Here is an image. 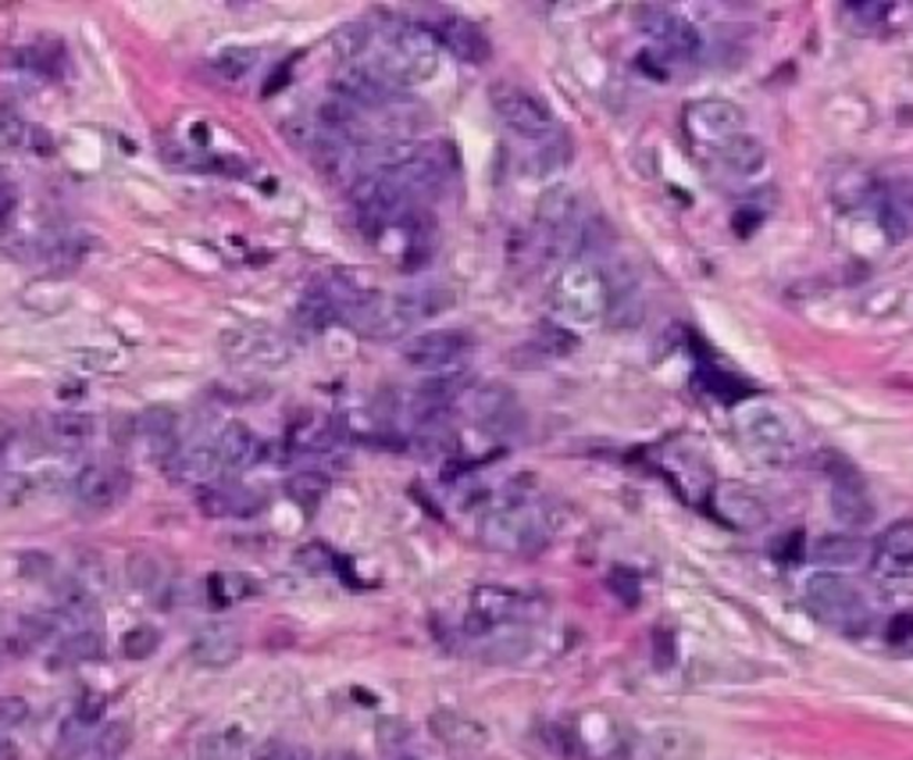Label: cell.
I'll return each mask as SVG.
<instances>
[{"instance_id": "cell-12", "label": "cell", "mask_w": 913, "mask_h": 760, "mask_svg": "<svg viewBox=\"0 0 913 760\" xmlns=\"http://www.w3.org/2000/svg\"><path fill=\"white\" fill-rule=\"evenodd\" d=\"M739 432H742V439H746V447L756 453V458L782 461L792 453V436L785 429V421L777 418L771 408H750L746 414L739 418Z\"/></svg>"}, {"instance_id": "cell-23", "label": "cell", "mask_w": 913, "mask_h": 760, "mask_svg": "<svg viewBox=\"0 0 913 760\" xmlns=\"http://www.w3.org/2000/svg\"><path fill=\"white\" fill-rule=\"evenodd\" d=\"M197 511L208 518H229V514H250L253 511V497L243 493L235 486H200L197 489Z\"/></svg>"}, {"instance_id": "cell-3", "label": "cell", "mask_w": 913, "mask_h": 760, "mask_svg": "<svg viewBox=\"0 0 913 760\" xmlns=\"http://www.w3.org/2000/svg\"><path fill=\"white\" fill-rule=\"evenodd\" d=\"M685 132L696 143H710V147H724L729 140L742 137V129H746V114L735 104V100H724V97H703V100H692L685 104Z\"/></svg>"}, {"instance_id": "cell-32", "label": "cell", "mask_w": 913, "mask_h": 760, "mask_svg": "<svg viewBox=\"0 0 913 760\" xmlns=\"http://www.w3.org/2000/svg\"><path fill=\"white\" fill-rule=\"evenodd\" d=\"M368 47H371V26L368 22H347V26H340L332 32V50L343 61L361 58Z\"/></svg>"}, {"instance_id": "cell-50", "label": "cell", "mask_w": 913, "mask_h": 760, "mask_svg": "<svg viewBox=\"0 0 913 760\" xmlns=\"http://www.w3.org/2000/svg\"><path fill=\"white\" fill-rule=\"evenodd\" d=\"M14 208V190L11 186H0V218H8Z\"/></svg>"}, {"instance_id": "cell-30", "label": "cell", "mask_w": 913, "mask_h": 760, "mask_svg": "<svg viewBox=\"0 0 913 760\" xmlns=\"http://www.w3.org/2000/svg\"><path fill=\"white\" fill-rule=\"evenodd\" d=\"M258 50L253 47H243V43H235V47H225L222 54L214 58V72L222 76V79H243V76H250L253 69H258Z\"/></svg>"}, {"instance_id": "cell-24", "label": "cell", "mask_w": 913, "mask_h": 760, "mask_svg": "<svg viewBox=\"0 0 913 760\" xmlns=\"http://www.w3.org/2000/svg\"><path fill=\"white\" fill-rule=\"evenodd\" d=\"M432 729H435V739H443L447 747L461 750V753H471V750H482L485 747V729L475 721H468L461 714H432Z\"/></svg>"}, {"instance_id": "cell-22", "label": "cell", "mask_w": 913, "mask_h": 760, "mask_svg": "<svg viewBox=\"0 0 913 760\" xmlns=\"http://www.w3.org/2000/svg\"><path fill=\"white\" fill-rule=\"evenodd\" d=\"M877 222L882 229L892 236V240H903V236L913 232V186L910 182H900V186H889L882 193V208H877Z\"/></svg>"}, {"instance_id": "cell-52", "label": "cell", "mask_w": 913, "mask_h": 760, "mask_svg": "<svg viewBox=\"0 0 913 760\" xmlns=\"http://www.w3.org/2000/svg\"><path fill=\"white\" fill-rule=\"evenodd\" d=\"M61 397H69V400H72V397H79V382H69V386H64Z\"/></svg>"}, {"instance_id": "cell-45", "label": "cell", "mask_w": 913, "mask_h": 760, "mask_svg": "<svg viewBox=\"0 0 913 760\" xmlns=\"http://www.w3.org/2000/svg\"><path fill=\"white\" fill-rule=\"evenodd\" d=\"M100 714H104V697H100V692H82L72 718H79L82 724H97Z\"/></svg>"}, {"instance_id": "cell-28", "label": "cell", "mask_w": 913, "mask_h": 760, "mask_svg": "<svg viewBox=\"0 0 913 760\" xmlns=\"http://www.w3.org/2000/svg\"><path fill=\"white\" fill-rule=\"evenodd\" d=\"M104 653V636L100 632H76L69 636L64 643L58 647V657H54V664H76V661H97V657Z\"/></svg>"}, {"instance_id": "cell-35", "label": "cell", "mask_w": 913, "mask_h": 760, "mask_svg": "<svg viewBox=\"0 0 913 760\" xmlns=\"http://www.w3.org/2000/svg\"><path fill=\"white\" fill-rule=\"evenodd\" d=\"M50 432H54L58 443H87V439L93 436V418L79 414V411L58 414L54 421H50Z\"/></svg>"}, {"instance_id": "cell-40", "label": "cell", "mask_w": 913, "mask_h": 760, "mask_svg": "<svg viewBox=\"0 0 913 760\" xmlns=\"http://www.w3.org/2000/svg\"><path fill=\"white\" fill-rule=\"evenodd\" d=\"M129 582L132 589H140V593H150V589L158 586V561H150L143 553L129 557Z\"/></svg>"}, {"instance_id": "cell-6", "label": "cell", "mask_w": 913, "mask_h": 760, "mask_svg": "<svg viewBox=\"0 0 913 760\" xmlns=\"http://www.w3.org/2000/svg\"><path fill=\"white\" fill-rule=\"evenodd\" d=\"M222 353L232 364H250V368H279L282 361H290V347H285L272 329H229L218 340Z\"/></svg>"}, {"instance_id": "cell-44", "label": "cell", "mask_w": 913, "mask_h": 760, "mask_svg": "<svg viewBox=\"0 0 913 760\" xmlns=\"http://www.w3.org/2000/svg\"><path fill=\"white\" fill-rule=\"evenodd\" d=\"M87 729H90V724H82L79 718H69V721L61 724V736H58V739H61V747H58V750H61V753H76V750L82 747V742H87Z\"/></svg>"}, {"instance_id": "cell-8", "label": "cell", "mask_w": 913, "mask_h": 760, "mask_svg": "<svg viewBox=\"0 0 913 760\" xmlns=\"http://www.w3.org/2000/svg\"><path fill=\"white\" fill-rule=\"evenodd\" d=\"M710 507H714V514L724 521V526H732L739 532L764 529L771 518L764 497H756L753 489L742 482H721L714 489V497H710Z\"/></svg>"}, {"instance_id": "cell-25", "label": "cell", "mask_w": 913, "mask_h": 760, "mask_svg": "<svg viewBox=\"0 0 913 760\" xmlns=\"http://www.w3.org/2000/svg\"><path fill=\"white\" fill-rule=\"evenodd\" d=\"M297 322L311 332H321L329 329L332 322H340V303L332 300V293L321 286V290L308 293L300 303H297Z\"/></svg>"}, {"instance_id": "cell-14", "label": "cell", "mask_w": 913, "mask_h": 760, "mask_svg": "<svg viewBox=\"0 0 913 760\" xmlns=\"http://www.w3.org/2000/svg\"><path fill=\"white\" fill-rule=\"evenodd\" d=\"M832 514L842 521L845 529H864L874 521V503L864 489V479L850 476L832 482Z\"/></svg>"}, {"instance_id": "cell-13", "label": "cell", "mask_w": 913, "mask_h": 760, "mask_svg": "<svg viewBox=\"0 0 913 760\" xmlns=\"http://www.w3.org/2000/svg\"><path fill=\"white\" fill-rule=\"evenodd\" d=\"M603 308H606V282L593 268L561 279V311L571 314L574 322H593Z\"/></svg>"}, {"instance_id": "cell-18", "label": "cell", "mask_w": 913, "mask_h": 760, "mask_svg": "<svg viewBox=\"0 0 913 760\" xmlns=\"http://www.w3.org/2000/svg\"><path fill=\"white\" fill-rule=\"evenodd\" d=\"M164 471L175 479H190V482H211L218 471H222V461H218L214 443H193V447H179L172 458L164 461Z\"/></svg>"}, {"instance_id": "cell-17", "label": "cell", "mask_w": 913, "mask_h": 760, "mask_svg": "<svg viewBox=\"0 0 913 760\" xmlns=\"http://www.w3.org/2000/svg\"><path fill=\"white\" fill-rule=\"evenodd\" d=\"M718 161H721L724 172L735 176V179H756V176H764V168H767V150L760 140L742 132V137L718 147Z\"/></svg>"}, {"instance_id": "cell-7", "label": "cell", "mask_w": 913, "mask_h": 760, "mask_svg": "<svg viewBox=\"0 0 913 760\" xmlns=\"http://www.w3.org/2000/svg\"><path fill=\"white\" fill-rule=\"evenodd\" d=\"M535 611V600L525 597L521 589L511 586H482L475 597H471V632H489L500 629V624L525 621Z\"/></svg>"}, {"instance_id": "cell-41", "label": "cell", "mask_w": 913, "mask_h": 760, "mask_svg": "<svg viewBox=\"0 0 913 760\" xmlns=\"http://www.w3.org/2000/svg\"><path fill=\"white\" fill-rule=\"evenodd\" d=\"M235 747H240V736H208L200 742V760H235Z\"/></svg>"}, {"instance_id": "cell-20", "label": "cell", "mask_w": 913, "mask_h": 760, "mask_svg": "<svg viewBox=\"0 0 913 760\" xmlns=\"http://www.w3.org/2000/svg\"><path fill=\"white\" fill-rule=\"evenodd\" d=\"M240 636L229 632V629H208V632H200L193 639V661L200 668H214V671H222L229 664H235V657H240Z\"/></svg>"}, {"instance_id": "cell-47", "label": "cell", "mask_w": 913, "mask_h": 760, "mask_svg": "<svg viewBox=\"0 0 913 760\" xmlns=\"http://www.w3.org/2000/svg\"><path fill=\"white\" fill-rule=\"evenodd\" d=\"M889 643L892 647H906L910 639H913V614H900V618H892V624H889Z\"/></svg>"}, {"instance_id": "cell-9", "label": "cell", "mask_w": 913, "mask_h": 760, "mask_svg": "<svg viewBox=\"0 0 913 760\" xmlns=\"http://www.w3.org/2000/svg\"><path fill=\"white\" fill-rule=\"evenodd\" d=\"M129 486H132V479L122 464L97 461L76 476V497L82 507H90V511H108V507L122 503L129 497Z\"/></svg>"}, {"instance_id": "cell-5", "label": "cell", "mask_w": 913, "mask_h": 760, "mask_svg": "<svg viewBox=\"0 0 913 760\" xmlns=\"http://www.w3.org/2000/svg\"><path fill=\"white\" fill-rule=\"evenodd\" d=\"M539 222H543L550 236V253L553 258H568L582 240V218H579V200L568 186H553L539 200Z\"/></svg>"}, {"instance_id": "cell-43", "label": "cell", "mask_w": 913, "mask_h": 760, "mask_svg": "<svg viewBox=\"0 0 913 760\" xmlns=\"http://www.w3.org/2000/svg\"><path fill=\"white\" fill-rule=\"evenodd\" d=\"M674 664V636L668 629H653V668L668 671Z\"/></svg>"}, {"instance_id": "cell-34", "label": "cell", "mask_w": 913, "mask_h": 760, "mask_svg": "<svg viewBox=\"0 0 913 760\" xmlns=\"http://www.w3.org/2000/svg\"><path fill=\"white\" fill-rule=\"evenodd\" d=\"M877 550L892 561H910L913 557V521H895L882 536H877Z\"/></svg>"}, {"instance_id": "cell-4", "label": "cell", "mask_w": 913, "mask_h": 760, "mask_svg": "<svg viewBox=\"0 0 913 760\" xmlns=\"http://www.w3.org/2000/svg\"><path fill=\"white\" fill-rule=\"evenodd\" d=\"M639 26L650 32V37L656 40V47H661L671 61H692V58L703 54L700 29L692 22H685L682 14L668 11V8H656V4L639 8Z\"/></svg>"}, {"instance_id": "cell-15", "label": "cell", "mask_w": 913, "mask_h": 760, "mask_svg": "<svg viewBox=\"0 0 913 760\" xmlns=\"http://www.w3.org/2000/svg\"><path fill=\"white\" fill-rule=\"evenodd\" d=\"M817 564L824 568H860L871 557V543L850 532H827L814 539V547L806 550Z\"/></svg>"}, {"instance_id": "cell-46", "label": "cell", "mask_w": 913, "mask_h": 760, "mask_svg": "<svg viewBox=\"0 0 913 760\" xmlns=\"http://www.w3.org/2000/svg\"><path fill=\"white\" fill-rule=\"evenodd\" d=\"M297 561H300V568L303 571H329V550L325 547H303L300 553H297Z\"/></svg>"}, {"instance_id": "cell-36", "label": "cell", "mask_w": 913, "mask_h": 760, "mask_svg": "<svg viewBox=\"0 0 913 760\" xmlns=\"http://www.w3.org/2000/svg\"><path fill=\"white\" fill-rule=\"evenodd\" d=\"M87 240L82 236H58L54 243L47 247V261L54 268H76L82 258H87Z\"/></svg>"}, {"instance_id": "cell-2", "label": "cell", "mask_w": 913, "mask_h": 760, "mask_svg": "<svg viewBox=\"0 0 913 760\" xmlns=\"http://www.w3.org/2000/svg\"><path fill=\"white\" fill-rule=\"evenodd\" d=\"M806 607L814 611L824 624H835V629L853 632L864 624V600H860L856 586L845 582L839 576H810L806 579Z\"/></svg>"}, {"instance_id": "cell-10", "label": "cell", "mask_w": 913, "mask_h": 760, "mask_svg": "<svg viewBox=\"0 0 913 760\" xmlns=\"http://www.w3.org/2000/svg\"><path fill=\"white\" fill-rule=\"evenodd\" d=\"M475 347L471 336L461 329H443V332H418L414 340L403 343V361L411 368H450Z\"/></svg>"}, {"instance_id": "cell-11", "label": "cell", "mask_w": 913, "mask_h": 760, "mask_svg": "<svg viewBox=\"0 0 913 760\" xmlns=\"http://www.w3.org/2000/svg\"><path fill=\"white\" fill-rule=\"evenodd\" d=\"M435 47H447L456 61L464 64H485L489 54H493V47H489V37L471 22V19H461V14H439V19L429 26Z\"/></svg>"}, {"instance_id": "cell-51", "label": "cell", "mask_w": 913, "mask_h": 760, "mask_svg": "<svg viewBox=\"0 0 913 760\" xmlns=\"http://www.w3.org/2000/svg\"><path fill=\"white\" fill-rule=\"evenodd\" d=\"M282 82H290V64H285V69H279V72H275V79L268 82V87H264V93H275V90L282 87Z\"/></svg>"}, {"instance_id": "cell-16", "label": "cell", "mask_w": 913, "mask_h": 760, "mask_svg": "<svg viewBox=\"0 0 913 760\" xmlns=\"http://www.w3.org/2000/svg\"><path fill=\"white\" fill-rule=\"evenodd\" d=\"M137 429L140 436L147 439V447L150 453L164 464L172 453L179 450V414L172 408H161V403H154V408H147L140 418H137Z\"/></svg>"}, {"instance_id": "cell-33", "label": "cell", "mask_w": 913, "mask_h": 760, "mask_svg": "<svg viewBox=\"0 0 913 760\" xmlns=\"http://www.w3.org/2000/svg\"><path fill=\"white\" fill-rule=\"evenodd\" d=\"M479 414L482 421H489V426H506V414H518L514 408V397L503 390V386H489V390L479 393Z\"/></svg>"}, {"instance_id": "cell-1", "label": "cell", "mask_w": 913, "mask_h": 760, "mask_svg": "<svg viewBox=\"0 0 913 760\" xmlns=\"http://www.w3.org/2000/svg\"><path fill=\"white\" fill-rule=\"evenodd\" d=\"M493 100V111L500 114V122L506 129H514L518 137L525 140H550L556 137V118L543 97H535L525 87H514V82H500V87L489 90Z\"/></svg>"}, {"instance_id": "cell-37", "label": "cell", "mask_w": 913, "mask_h": 760, "mask_svg": "<svg viewBox=\"0 0 913 760\" xmlns=\"http://www.w3.org/2000/svg\"><path fill=\"white\" fill-rule=\"evenodd\" d=\"M161 643V636L154 624H137V629H129L122 636V653L129 657V661H143V657H150L158 650Z\"/></svg>"}, {"instance_id": "cell-26", "label": "cell", "mask_w": 913, "mask_h": 760, "mask_svg": "<svg viewBox=\"0 0 913 760\" xmlns=\"http://www.w3.org/2000/svg\"><path fill=\"white\" fill-rule=\"evenodd\" d=\"M285 497L300 503L303 511H314V507L329 497V476H321V471H297V476L285 479Z\"/></svg>"}, {"instance_id": "cell-39", "label": "cell", "mask_w": 913, "mask_h": 760, "mask_svg": "<svg viewBox=\"0 0 913 760\" xmlns=\"http://www.w3.org/2000/svg\"><path fill=\"white\" fill-rule=\"evenodd\" d=\"M611 593L624 603V607H635L639 603V597H642V586H639V576L635 571H629V568H614L611 571Z\"/></svg>"}, {"instance_id": "cell-38", "label": "cell", "mask_w": 913, "mask_h": 760, "mask_svg": "<svg viewBox=\"0 0 913 760\" xmlns=\"http://www.w3.org/2000/svg\"><path fill=\"white\" fill-rule=\"evenodd\" d=\"M132 742V732H129V721H114L108 724L104 732H100V742H97V753L104 760H118L126 753V747Z\"/></svg>"}, {"instance_id": "cell-42", "label": "cell", "mask_w": 913, "mask_h": 760, "mask_svg": "<svg viewBox=\"0 0 913 760\" xmlns=\"http://www.w3.org/2000/svg\"><path fill=\"white\" fill-rule=\"evenodd\" d=\"M29 718V703L22 697H0V732L14 729Z\"/></svg>"}, {"instance_id": "cell-21", "label": "cell", "mask_w": 913, "mask_h": 760, "mask_svg": "<svg viewBox=\"0 0 913 760\" xmlns=\"http://www.w3.org/2000/svg\"><path fill=\"white\" fill-rule=\"evenodd\" d=\"M461 386H464L461 376H439V379L421 382L418 390H414V397H411V411H414L421 421L439 418L456 397H461Z\"/></svg>"}, {"instance_id": "cell-19", "label": "cell", "mask_w": 913, "mask_h": 760, "mask_svg": "<svg viewBox=\"0 0 913 760\" xmlns=\"http://www.w3.org/2000/svg\"><path fill=\"white\" fill-rule=\"evenodd\" d=\"M214 450H218V461H222L225 471H243L261 458V439L247 426H240V421H232V426H225L222 436H218Z\"/></svg>"}, {"instance_id": "cell-48", "label": "cell", "mask_w": 913, "mask_h": 760, "mask_svg": "<svg viewBox=\"0 0 913 760\" xmlns=\"http://www.w3.org/2000/svg\"><path fill=\"white\" fill-rule=\"evenodd\" d=\"M732 226H735V232L742 236V240H746V236H753V232L760 229V214H753V211H739Z\"/></svg>"}, {"instance_id": "cell-27", "label": "cell", "mask_w": 913, "mask_h": 760, "mask_svg": "<svg viewBox=\"0 0 913 760\" xmlns=\"http://www.w3.org/2000/svg\"><path fill=\"white\" fill-rule=\"evenodd\" d=\"M696 382L703 386V390H706L710 397H718V400H724V403H735V400H742V397H750V386H746V382H739L735 376H729V371H721V368H714V364H703V368H700V376H696Z\"/></svg>"}, {"instance_id": "cell-49", "label": "cell", "mask_w": 913, "mask_h": 760, "mask_svg": "<svg viewBox=\"0 0 913 760\" xmlns=\"http://www.w3.org/2000/svg\"><path fill=\"white\" fill-rule=\"evenodd\" d=\"M22 561H26L22 564L26 576H43V571H50V561H47L43 553H29V557H22Z\"/></svg>"}, {"instance_id": "cell-31", "label": "cell", "mask_w": 913, "mask_h": 760, "mask_svg": "<svg viewBox=\"0 0 913 760\" xmlns=\"http://www.w3.org/2000/svg\"><path fill=\"white\" fill-rule=\"evenodd\" d=\"M214 586V603H240V600H250L261 593L258 579L243 576V571H229V576H214L211 579Z\"/></svg>"}, {"instance_id": "cell-29", "label": "cell", "mask_w": 913, "mask_h": 760, "mask_svg": "<svg viewBox=\"0 0 913 760\" xmlns=\"http://www.w3.org/2000/svg\"><path fill=\"white\" fill-rule=\"evenodd\" d=\"M889 14H892V4H882V0H850V4H842V19L860 32L885 26Z\"/></svg>"}]
</instances>
